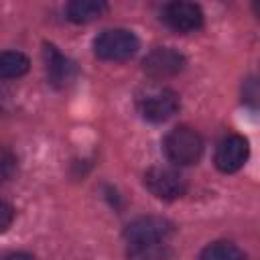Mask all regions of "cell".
<instances>
[{
    "instance_id": "cell-4",
    "label": "cell",
    "mask_w": 260,
    "mask_h": 260,
    "mask_svg": "<svg viewBox=\"0 0 260 260\" xmlns=\"http://www.w3.org/2000/svg\"><path fill=\"white\" fill-rule=\"evenodd\" d=\"M144 185L156 199L165 201L179 199L187 191L183 175L173 167H150L144 173Z\"/></svg>"
},
{
    "instance_id": "cell-15",
    "label": "cell",
    "mask_w": 260,
    "mask_h": 260,
    "mask_svg": "<svg viewBox=\"0 0 260 260\" xmlns=\"http://www.w3.org/2000/svg\"><path fill=\"white\" fill-rule=\"evenodd\" d=\"M12 221H14V207L8 201L0 199V234L6 232L12 225Z\"/></svg>"
},
{
    "instance_id": "cell-5",
    "label": "cell",
    "mask_w": 260,
    "mask_h": 260,
    "mask_svg": "<svg viewBox=\"0 0 260 260\" xmlns=\"http://www.w3.org/2000/svg\"><path fill=\"white\" fill-rule=\"evenodd\" d=\"M160 20L175 32H195L203 26V10L193 2H169L160 10Z\"/></svg>"
},
{
    "instance_id": "cell-2",
    "label": "cell",
    "mask_w": 260,
    "mask_h": 260,
    "mask_svg": "<svg viewBox=\"0 0 260 260\" xmlns=\"http://www.w3.org/2000/svg\"><path fill=\"white\" fill-rule=\"evenodd\" d=\"M167 158L177 167L195 165L203 154V138L197 130L189 126H177L173 128L162 142Z\"/></svg>"
},
{
    "instance_id": "cell-12",
    "label": "cell",
    "mask_w": 260,
    "mask_h": 260,
    "mask_svg": "<svg viewBox=\"0 0 260 260\" xmlns=\"http://www.w3.org/2000/svg\"><path fill=\"white\" fill-rule=\"evenodd\" d=\"M30 67V61L20 51H0V79L22 77Z\"/></svg>"
},
{
    "instance_id": "cell-1",
    "label": "cell",
    "mask_w": 260,
    "mask_h": 260,
    "mask_svg": "<svg viewBox=\"0 0 260 260\" xmlns=\"http://www.w3.org/2000/svg\"><path fill=\"white\" fill-rule=\"evenodd\" d=\"M136 108L148 122H165L179 110V95L165 85H146L136 95Z\"/></svg>"
},
{
    "instance_id": "cell-10",
    "label": "cell",
    "mask_w": 260,
    "mask_h": 260,
    "mask_svg": "<svg viewBox=\"0 0 260 260\" xmlns=\"http://www.w3.org/2000/svg\"><path fill=\"white\" fill-rule=\"evenodd\" d=\"M128 260H169L171 244L169 240H152V242H132L126 244Z\"/></svg>"
},
{
    "instance_id": "cell-11",
    "label": "cell",
    "mask_w": 260,
    "mask_h": 260,
    "mask_svg": "<svg viewBox=\"0 0 260 260\" xmlns=\"http://www.w3.org/2000/svg\"><path fill=\"white\" fill-rule=\"evenodd\" d=\"M106 10H108V4L102 0H73L65 8L67 18L71 22H77V24L91 22V20L100 18Z\"/></svg>"
},
{
    "instance_id": "cell-3",
    "label": "cell",
    "mask_w": 260,
    "mask_h": 260,
    "mask_svg": "<svg viewBox=\"0 0 260 260\" xmlns=\"http://www.w3.org/2000/svg\"><path fill=\"white\" fill-rule=\"evenodd\" d=\"M140 43L128 28H108L93 41V53L102 61H126L136 55Z\"/></svg>"
},
{
    "instance_id": "cell-8",
    "label": "cell",
    "mask_w": 260,
    "mask_h": 260,
    "mask_svg": "<svg viewBox=\"0 0 260 260\" xmlns=\"http://www.w3.org/2000/svg\"><path fill=\"white\" fill-rule=\"evenodd\" d=\"M248 140L240 134H228L215 148V167L221 173H236L248 160Z\"/></svg>"
},
{
    "instance_id": "cell-7",
    "label": "cell",
    "mask_w": 260,
    "mask_h": 260,
    "mask_svg": "<svg viewBox=\"0 0 260 260\" xmlns=\"http://www.w3.org/2000/svg\"><path fill=\"white\" fill-rule=\"evenodd\" d=\"M142 69L154 79L173 77L185 69V57L173 47H156L144 57Z\"/></svg>"
},
{
    "instance_id": "cell-6",
    "label": "cell",
    "mask_w": 260,
    "mask_h": 260,
    "mask_svg": "<svg viewBox=\"0 0 260 260\" xmlns=\"http://www.w3.org/2000/svg\"><path fill=\"white\" fill-rule=\"evenodd\" d=\"M173 234H175V225L169 219L156 217V215L138 217V219L130 221L126 225V230H124L126 244H132V242H152V240H171Z\"/></svg>"
},
{
    "instance_id": "cell-14",
    "label": "cell",
    "mask_w": 260,
    "mask_h": 260,
    "mask_svg": "<svg viewBox=\"0 0 260 260\" xmlns=\"http://www.w3.org/2000/svg\"><path fill=\"white\" fill-rule=\"evenodd\" d=\"M16 171V158L10 150L0 148V183L8 181Z\"/></svg>"
},
{
    "instance_id": "cell-13",
    "label": "cell",
    "mask_w": 260,
    "mask_h": 260,
    "mask_svg": "<svg viewBox=\"0 0 260 260\" xmlns=\"http://www.w3.org/2000/svg\"><path fill=\"white\" fill-rule=\"evenodd\" d=\"M199 260H246V256L232 242H213L203 248Z\"/></svg>"
},
{
    "instance_id": "cell-9",
    "label": "cell",
    "mask_w": 260,
    "mask_h": 260,
    "mask_svg": "<svg viewBox=\"0 0 260 260\" xmlns=\"http://www.w3.org/2000/svg\"><path fill=\"white\" fill-rule=\"evenodd\" d=\"M45 61H47V75H49V81L57 87H63L71 81L73 77V63L63 57L57 47L53 45H45Z\"/></svg>"
},
{
    "instance_id": "cell-16",
    "label": "cell",
    "mask_w": 260,
    "mask_h": 260,
    "mask_svg": "<svg viewBox=\"0 0 260 260\" xmlns=\"http://www.w3.org/2000/svg\"><path fill=\"white\" fill-rule=\"evenodd\" d=\"M4 260H35L30 254H24V252H16V254H8Z\"/></svg>"
}]
</instances>
